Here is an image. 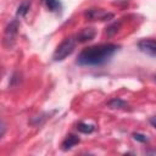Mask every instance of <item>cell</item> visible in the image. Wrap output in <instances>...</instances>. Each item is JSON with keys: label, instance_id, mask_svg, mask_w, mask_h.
<instances>
[{"label": "cell", "instance_id": "6da1fadb", "mask_svg": "<svg viewBox=\"0 0 156 156\" xmlns=\"http://www.w3.org/2000/svg\"><path fill=\"white\" fill-rule=\"evenodd\" d=\"M119 49L116 44H100L85 48L78 55L76 63L79 66H101L106 63Z\"/></svg>", "mask_w": 156, "mask_h": 156}, {"label": "cell", "instance_id": "7a4b0ae2", "mask_svg": "<svg viewBox=\"0 0 156 156\" xmlns=\"http://www.w3.org/2000/svg\"><path fill=\"white\" fill-rule=\"evenodd\" d=\"M76 43H77V39H74V38H72V37L66 38V39L56 48V50L54 51V54H52L54 61H62V60H65L67 56H69V55L73 52L74 48H76Z\"/></svg>", "mask_w": 156, "mask_h": 156}, {"label": "cell", "instance_id": "3957f363", "mask_svg": "<svg viewBox=\"0 0 156 156\" xmlns=\"http://www.w3.org/2000/svg\"><path fill=\"white\" fill-rule=\"evenodd\" d=\"M84 16L89 21H108L113 18V13L106 12L102 9H89L84 12Z\"/></svg>", "mask_w": 156, "mask_h": 156}, {"label": "cell", "instance_id": "277c9868", "mask_svg": "<svg viewBox=\"0 0 156 156\" xmlns=\"http://www.w3.org/2000/svg\"><path fill=\"white\" fill-rule=\"evenodd\" d=\"M18 27H20V23L17 20H13L5 29V34H4V44L6 46H12L13 43H15V39H16V35H17V30H18Z\"/></svg>", "mask_w": 156, "mask_h": 156}, {"label": "cell", "instance_id": "5b68a950", "mask_svg": "<svg viewBox=\"0 0 156 156\" xmlns=\"http://www.w3.org/2000/svg\"><path fill=\"white\" fill-rule=\"evenodd\" d=\"M138 48L140 51L156 57V40L155 39H143L138 43Z\"/></svg>", "mask_w": 156, "mask_h": 156}, {"label": "cell", "instance_id": "8992f818", "mask_svg": "<svg viewBox=\"0 0 156 156\" xmlns=\"http://www.w3.org/2000/svg\"><path fill=\"white\" fill-rule=\"evenodd\" d=\"M95 35H96L95 28L88 27V28H83V29L76 35V39H77V41H79V43H85V41H89V40L94 39Z\"/></svg>", "mask_w": 156, "mask_h": 156}, {"label": "cell", "instance_id": "52a82bcc", "mask_svg": "<svg viewBox=\"0 0 156 156\" xmlns=\"http://www.w3.org/2000/svg\"><path fill=\"white\" fill-rule=\"evenodd\" d=\"M79 141H80V139H79L77 135H74V134H68V135L65 138V140L62 141L61 149H62L63 151L71 150L73 146H76L77 144H79Z\"/></svg>", "mask_w": 156, "mask_h": 156}, {"label": "cell", "instance_id": "ba28073f", "mask_svg": "<svg viewBox=\"0 0 156 156\" xmlns=\"http://www.w3.org/2000/svg\"><path fill=\"white\" fill-rule=\"evenodd\" d=\"M43 1L51 12H60L62 10V4L60 0H43Z\"/></svg>", "mask_w": 156, "mask_h": 156}, {"label": "cell", "instance_id": "9c48e42d", "mask_svg": "<svg viewBox=\"0 0 156 156\" xmlns=\"http://www.w3.org/2000/svg\"><path fill=\"white\" fill-rule=\"evenodd\" d=\"M30 7V0H23L20 6L17 7V16L18 17H24L27 15V12L29 11Z\"/></svg>", "mask_w": 156, "mask_h": 156}, {"label": "cell", "instance_id": "30bf717a", "mask_svg": "<svg viewBox=\"0 0 156 156\" xmlns=\"http://www.w3.org/2000/svg\"><path fill=\"white\" fill-rule=\"evenodd\" d=\"M77 129L80 132V133H84V134H90L95 130V126L94 124H88V123H84V122H80L77 124Z\"/></svg>", "mask_w": 156, "mask_h": 156}, {"label": "cell", "instance_id": "8fae6325", "mask_svg": "<svg viewBox=\"0 0 156 156\" xmlns=\"http://www.w3.org/2000/svg\"><path fill=\"white\" fill-rule=\"evenodd\" d=\"M107 105H108L111 108H124V107L127 106V102H126L124 100L119 99V98H115V99H112L111 101H108Z\"/></svg>", "mask_w": 156, "mask_h": 156}, {"label": "cell", "instance_id": "7c38bea8", "mask_svg": "<svg viewBox=\"0 0 156 156\" xmlns=\"http://www.w3.org/2000/svg\"><path fill=\"white\" fill-rule=\"evenodd\" d=\"M119 27H121V21H118V22H115V23L110 24V26L106 28V30H105L106 35H107V37H112V35H115V34L118 32Z\"/></svg>", "mask_w": 156, "mask_h": 156}, {"label": "cell", "instance_id": "4fadbf2b", "mask_svg": "<svg viewBox=\"0 0 156 156\" xmlns=\"http://www.w3.org/2000/svg\"><path fill=\"white\" fill-rule=\"evenodd\" d=\"M132 135H133V139H135L136 141H140V143H146L149 140V138L141 133H133Z\"/></svg>", "mask_w": 156, "mask_h": 156}, {"label": "cell", "instance_id": "5bb4252c", "mask_svg": "<svg viewBox=\"0 0 156 156\" xmlns=\"http://www.w3.org/2000/svg\"><path fill=\"white\" fill-rule=\"evenodd\" d=\"M149 122L152 124V127L156 129V116H152V117H150V119H149Z\"/></svg>", "mask_w": 156, "mask_h": 156}, {"label": "cell", "instance_id": "9a60e30c", "mask_svg": "<svg viewBox=\"0 0 156 156\" xmlns=\"http://www.w3.org/2000/svg\"><path fill=\"white\" fill-rule=\"evenodd\" d=\"M4 133H5V124H4V122H1V133H0V136H2Z\"/></svg>", "mask_w": 156, "mask_h": 156}, {"label": "cell", "instance_id": "2e32d148", "mask_svg": "<svg viewBox=\"0 0 156 156\" xmlns=\"http://www.w3.org/2000/svg\"><path fill=\"white\" fill-rule=\"evenodd\" d=\"M155 78H156V77H155Z\"/></svg>", "mask_w": 156, "mask_h": 156}]
</instances>
